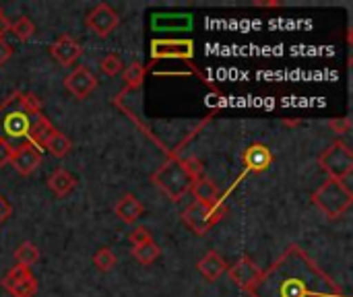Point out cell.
<instances>
[{
  "label": "cell",
  "mask_w": 353,
  "mask_h": 297,
  "mask_svg": "<svg viewBox=\"0 0 353 297\" xmlns=\"http://www.w3.org/2000/svg\"><path fill=\"white\" fill-rule=\"evenodd\" d=\"M250 297H347L341 285L298 244L283 254L246 291Z\"/></svg>",
  "instance_id": "cell-1"
},
{
  "label": "cell",
  "mask_w": 353,
  "mask_h": 297,
  "mask_svg": "<svg viewBox=\"0 0 353 297\" xmlns=\"http://www.w3.org/2000/svg\"><path fill=\"white\" fill-rule=\"evenodd\" d=\"M35 118L37 116L25 105L23 91H12L0 103V139H4L8 143L14 139H19V141L27 139V132Z\"/></svg>",
  "instance_id": "cell-2"
},
{
  "label": "cell",
  "mask_w": 353,
  "mask_h": 297,
  "mask_svg": "<svg viewBox=\"0 0 353 297\" xmlns=\"http://www.w3.org/2000/svg\"><path fill=\"white\" fill-rule=\"evenodd\" d=\"M151 182H153V186H157L170 201L178 203V201H182V198L190 192V188H192V184H194V178L188 174V170H186V165H184V159L172 157V159H168V161L151 176Z\"/></svg>",
  "instance_id": "cell-3"
},
{
  "label": "cell",
  "mask_w": 353,
  "mask_h": 297,
  "mask_svg": "<svg viewBox=\"0 0 353 297\" xmlns=\"http://www.w3.org/2000/svg\"><path fill=\"white\" fill-rule=\"evenodd\" d=\"M314 207L327 217V219H339L343 217L353 205V192L350 186L341 180H327L321 184V188L312 194Z\"/></svg>",
  "instance_id": "cell-4"
},
{
  "label": "cell",
  "mask_w": 353,
  "mask_h": 297,
  "mask_svg": "<svg viewBox=\"0 0 353 297\" xmlns=\"http://www.w3.org/2000/svg\"><path fill=\"white\" fill-rule=\"evenodd\" d=\"M319 165L331 180L345 182L353 174V151L347 143H333L319 155Z\"/></svg>",
  "instance_id": "cell-5"
},
{
  "label": "cell",
  "mask_w": 353,
  "mask_h": 297,
  "mask_svg": "<svg viewBox=\"0 0 353 297\" xmlns=\"http://www.w3.org/2000/svg\"><path fill=\"white\" fill-rule=\"evenodd\" d=\"M228 215V207L223 203L219 205H201V203H190L184 213H182V221L184 225L196 234V236H205L211 227H215L223 217Z\"/></svg>",
  "instance_id": "cell-6"
},
{
  "label": "cell",
  "mask_w": 353,
  "mask_h": 297,
  "mask_svg": "<svg viewBox=\"0 0 353 297\" xmlns=\"http://www.w3.org/2000/svg\"><path fill=\"white\" fill-rule=\"evenodd\" d=\"M0 285L12 297H35L37 294V279L33 277V273L17 265L4 275Z\"/></svg>",
  "instance_id": "cell-7"
},
{
  "label": "cell",
  "mask_w": 353,
  "mask_h": 297,
  "mask_svg": "<svg viewBox=\"0 0 353 297\" xmlns=\"http://www.w3.org/2000/svg\"><path fill=\"white\" fill-rule=\"evenodd\" d=\"M151 58H180L192 62L194 58V41L192 39H153L151 41Z\"/></svg>",
  "instance_id": "cell-8"
},
{
  "label": "cell",
  "mask_w": 353,
  "mask_h": 297,
  "mask_svg": "<svg viewBox=\"0 0 353 297\" xmlns=\"http://www.w3.org/2000/svg\"><path fill=\"white\" fill-rule=\"evenodd\" d=\"M120 23V17L118 12L105 4V2H99L93 6V10L85 17V25L87 29H91L97 37H108Z\"/></svg>",
  "instance_id": "cell-9"
},
{
  "label": "cell",
  "mask_w": 353,
  "mask_h": 297,
  "mask_svg": "<svg viewBox=\"0 0 353 297\" xmlns=\"http://www.w3.org/2000/svg\"><path fill=\"white\" fill-rule=\"evenodd\" d=\"M99 81L87 66H77L70 74L64 76V87L74 99H87L95 89Z\"/></svg>",
  "instance_id": "cell-10"
},
{
  "label": "cell",
  "mask_w": 353,
  "mask_h": 297,
  "mask_svg": "<svg viewBox=\"0 0 353 297\" xmlns=\"http://www.w3.org/2000/svg\"><path fill=\"white\" fill-rule=\"evenodd\" d=\"M275 157L271 149L263 143H254L242 151V165L248 174H263L273 165Z\"/></svg>",
  "instance_id": "cell-11"
},
{
  "label": "cell",
  "mask_w": 353,
  "mask_h": 297,
  "mask_svg": "<svg viewBox=\"0 0 353 297\" xmlns=\"http://www.w3.org/2000/svg\"><path fill=\"white\" fill-rule=\"evenodd\" d=\"M41 161H43L41 151L35 149V147L29 145V143H23V145L14 147L10 165L14 167V172H17L19 176H31V174L41 165Z\"/></svg>",
  "instance_id": "cell-12"
},
{
  "label": "cell",
  "mask_w": 353,
  "mask_h": 297,
  "mask_svg": "<svg viewBox=\"0 0 353 297\" xmlns=\"http://www.w3.org/2000/svg\"><path fill=\"white\" fill-rule=\"evenodd\" d=\"M50 54H52V58H54L60 66H72V64L81 58L83 48H81V43H79L72 35L62 33V35L50 45Z\"/></svg>",
  "instance_id": "cell-13"
},
{
  "label": "cell",
  "mask_w": 353,
  "mask_h": 297,
  "mask_svg": "<svg viewBox=\"0 0 353 297\" xmlns=\"http://www.w3.org/2000/svg\"><path fill=\"white\" fill-rule=\"evenodd\" d=\"M228 275H230V279H232V283H234L236 287L248 291V289L252 287V283L259 279L261 269L256 267V263H254L252 258L242 256V258L228 271Z\"/></svg>",
  "instance_id": "cell-14"
},
{
  "label": "cell",
  "mask_w": 353,
  "mask_h": 297,
  "mask_svg": "<svg viewBox=\"0 0 353 297\" xmlns=\"http://www.w3.org/2000/svg\"><path fill=\"white\" fill-rule=\"evenodd\" d=\"M145 213V207H143V203L134 196V194H124L118 203H116V207H114V215L122 221V223H126V225H132L134 221H139V217Z\"/></svg>",
  "instance_id": "cell-15"
},
{
  "label": "cell",
  "mask_w": 353,
  "mask_h": 297,
  "mask_svg": "<svg viewBox=\"0 0 353 297\" xmlns=\"http://www.w3.org/2000/svg\"><path fill=\"white\" fill-rule=\"evenodd\" d=\"M199 273L209 281V283H215L225 271H228V263H225V258L219 254V252H215V250H209L201 260H199Z\"/></svg>",
  "instance_id": "cell-16"
},
{
  "label": "cell",
  "mask_w": 353,
  "mask_h": 297,
  "mask_svg": "<svg viewBox=\"0 0 353 297\" xmlns=\"http://www.w3.org/2000/svg\"><path fill=\"white\" fill-rule=\"evenodd\" d=\"M190 194L194 196V203H201V205L213 207V205L223 203V201H221V192H219V188L215 186V182L209 180V178H205V176L199 178V180L192 184Z\"/></svg>",
  "instance_id": "cell-17"
},
{
  "label": "cell",
  "mask_w": 353,
  "mask_h": 297,
  "mask_svg": "<svg viewBox=\"0 0 353 297\" xmlns=\"http://www.w3.org/2000/svg\"><path fill=\"white\" fill-rule=\"evenodd\" d=\"M54 132H56V126H54L46 116H37V118L31 122V128H29V132H27L25 143H29V145H33L35 149L41 151V147L50 141V136H52Z\"/></svg>",
  "instance_id": "cell-18"
},
{
  "label": "cell",
  "mask_w": 353,
  "mask_h": 297,
  "mask_svg": "<svg viewBox=\"0 0 353 297\" xmlns=\"http://www.w3.org/2000/svg\"><path fill=\"white\" fill-rule=\"evenodd\" d=\"M74 186H77L74 176H72L70 172H66L64 167L54 170V172L50 174V178H48V188H50V190H52V194H54V196H58V198L68 196V194L74 190Z\"/></svg>",
  "instance_id": "cell-19"
},
{
  "label": "cell",
  "mask_w": 353,
  "mask_h": 297,
  "mask_svg": "<svg viewBox=\"0 0 353 297\" xmlns=\"http://www.w3.org/2000/svg\"><path fill=\"white\" fill-rule=\"evenodd\" d=\"M39 248L33 244V242H23L17 250H14V263L17 267H23V269H29L39 260Z\"/></svg>",
  "instance_id": "cell-20"
},
{
  "label": "cell",
  "mask_w": 353,
  "mask_h": 297,
  "mask_svg": "<svg viewBox=\"0 0 353 297\" xmlns=\"http://www.w3.org/2000/svg\"><path fill=\"white\" fill-rule=\"evenodd\" d=\"M43 149H48L54 157L62 159V157H66V155L72 151V141H70L64 132L56 130V132L50 136V141L43 145Z\"/></svg>",
  "instance_id": "cell-21"
},
{
  "label": "cell",
  "mask_w": 353,
  "mask_h": 297,
  "mask_svg": "<svg viewBox=\"0 0 353 297\" xmlns=\"http://www.w3.org/2000/svg\"><path fill=\"white\" fill-rule=\"evenodd\" d=\"M130 254H132V258H134L139 265L149 267V265H153V263L161 256V248H159L155 242H147V244H143V246L132 248Z\"/></svg>",
  "instance_id": "cell-22"
},
{
  "label": "cell",
  "mask_w": 353,
  "mask_h": 297,
  "mask_svg": "<svg viewBox=\"0 0 353 297\" xmlns=\"http://www.w3.org/2000/svg\"><path fill=\"white\" fill-rule=\"evenodd\" d=\"M145 74H147V66H143L141 62H130L122 72L126 89H139L145 81Z\"/></svg>",
  "instance_id": "cell-23"
},
{
  "label": "cell",
  "mask_w": 353,
  "mask_h": 297,
  "mask_svg": "<svg viewBox=\"0 0 353 297\" xmlns=\"http://www.w3.org/2000/svg\"><path fill=\"white\" fill-rule=\"evenodd\" d=\"M10 33L19 39V41H29L35 33V25L29 17H19L17 21L10 23Z\"/></svg>",
  "instance_id": "cell-24"
},
{
  "label": "cell",
  "mask_w": 353,
  "mask_h": 297,
  "mask_svg": "<svg viewBox=\"0 0 353 297\" xmlns=\"http://www.w3.org/2000/svg\"><path fill=\"white\" fill-rule=\"evenodd\" d=\"M93 265H95L97 271L110 273V271L118 265V258H116V254H114L110 248H99V250L93 254Z\"/></svg>",
  "instance_id": "cell-25"
},
{
  "label": "cell",
  "mask_w": 353,
  "mask_h": 297,
  "mask_svg": "<svg viewBox=\"0 0 353 297\" xmlns=\"http://www.w3.org/2000/svg\"><path fill=\"white\" fill-rule=\"evenodd\" d=\"M122 60L118 54H105L101 60H99V70L105 74V76H116L122 72Z\"/></svg>",
  "instance_id": "cell-26"
},
{
  "label": "cell",
  "mask_w": 353,
  "mask_h": 297,
  "mask_svg": "<svg viewBox=\"0 0 353 297\" xmlns=\"http://www.w3.org/2000/svg\"><path fill=\"white\" fill-rule=\"evenodd\" d=\"M128 242L132 244V248H137V246H143V244H147V242H153V238H151V232L147 229V227H132L130 229V234H128Z\"/></svg>",
  "instance_id": "cell-27"
},
{
  "label": "cell",
  "mask_w": 353,
  "mask_h": 297,
  "mask_svg": "<svg viewBox=\"0 0 353 297\" xmlns=\"http://www.w3.org/2000/svg\"><path fill=\"white\" fill-rule=\"evenodd\" d=\"M329 128L335 132V134H339V136H343V134H347L350 130H352V118H333V120H329Z\"/></svg>",
  "instance_id": "cell-28"
},
{
  "label": "cell",
  "mask_w": 353,
  "mask_h": 297,
  "mask_svg": "<svg viewBox=\"0 0 353 297\" xmlns=\"http://www.w3.org/2000/svg\"><path fill=\"white\" fill-rule=\"evenodd\" d=\"M12 151H14V147H12L8 141L0 139V167H4V165H8V163H10V159H12Z\"/></svg>",
  "instance_id": "cell-29"
},
{
  "label": "cell",
  "mask_w": 353,
  "mask_h": 297,
  "mask_svg": "<svg viewBox=\"0 0 353 297\" xmlns=\"http://www.w3.org/2000/svg\"><path fill=\"white\" fill-rule=\"evenodd\" d=\"M12 58V45L6 39H0V66H4Z\"/></svg>",
  "instance_id": "cell-30"
},
{
  "label": "cell",
  "mask_w": 353,
  "mask_h": 297,
  "mask_svg": "<svg viewBox=\"0 0 353 297\" xmlns=\"http://www.w3.org/2000/svg\"><path fill=\"white\" fill-rule=\"evenodd\" d=\"M12 215V207H10V203L0 194V225L2 223H6V219Z\"/></svg>",
  "instance_id": "cell-31"
},
{
  "label": "cell",
  "mask_w": 353,
  "mask_h": 297,
  "mask_svg": "<svg viewBox=\"0 0 353 297\" xmlns=\"http://www.w3.org/2000/svg\"><path fill=\"white\" fill-rule=\"evenodd\" d=\"M252 6H259V8H279V6H283V2H279V0H254Z\"/></svg>",
  "instance_id": "cell-32"
},
{
  "label": "cell",
  "mask_w": 353,
  "mask_h": 297,
  "mask_svg": "<svg viewBox=\"0 0 353 297\" xmlns=\"http://www.w3.org/2000/svg\"><path fill=\"white\" fill-rule=\"evenodd\" d=\"M6 33H10V21H8V17L0 14V39H4Z\"/></svg>",
  "instance_id": "cell-33"
},
{
  "label": "cell",
  "mask_w": 353,
  "mask_h": 297,
  "mask_svg": "<svg viewBox=\"0 0 353 297\" xmlns=\"http://www.w3.org/2000/svg\"><path fill=\"white\" fill-rule=\"evenodd\" d=\"M0 14H2V8H0Z\"/></svg>",
  "instance_id": "cell-34"
}]
</instances>
